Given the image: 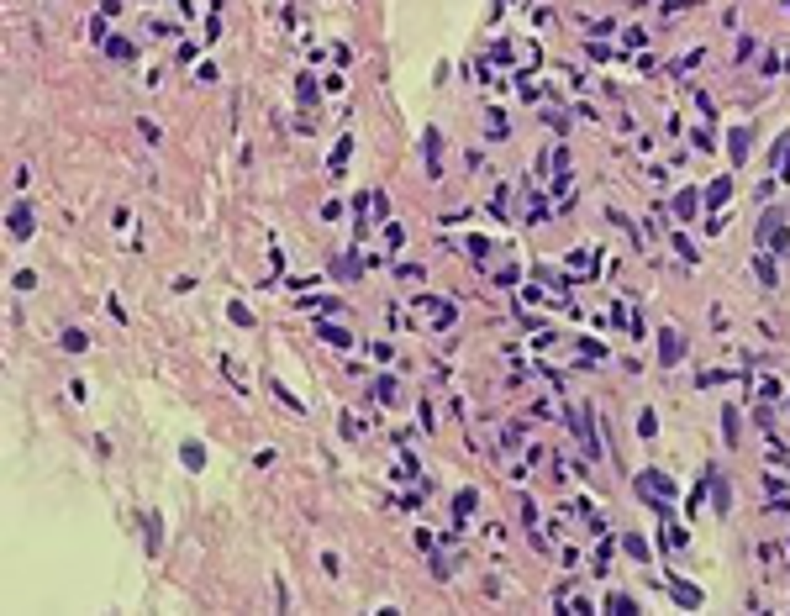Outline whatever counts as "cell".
I'll return each instance as SVG.
<instances>
[{"mask_svg":"<svg viewBox=\"0 0 790 616\" xmlns=\"http://www.w3.org/2000/svg\"><path fill=\"white\" fill-rule=\"evenodd\" d=\"M632 490H638V500L648 506V511H658V506L674 500V480L664 474V469H643L638 480H632Z\"/></svg>","mask_w":790,"mask_h":616,"instance_id":"obj_1","label":"cell"},{"mask_svg":"<svg viewBox=\"0 0 790 616\" xmlns=\"http://www.w3.org/2000/svg\"><path fill=\"white\" fill-rule=\"evenodd\" d=\"M785 216H790V206H769V211H764V222H759V242H764V248H775V253H790Z\"/></svg>","mask_w":790,"mask_h":616,"instance_id":"obj_2","label":"cell"},{"mask_svg":"<svg viewBox=\"0 0 790 616\" xmlns=\"http://www.w3.org/2000/svg\"><path fill=\"white\" fill-rule=\"evenodd\" d=\"M6 232H11L16 242H27L32 232H37V216H32V200H16V206L6 211Z\"/></svg>","mask_w":790,"mask_h":616,"instance_id":"obj_3","label":"cell"},{"mask_svg":"<svg viewBox=\"0 0 790 616\" xmlns=\"http://www.w3.org/2000/svg\"><path fill=\"white\" fill-rule=\"evenodd\" d=\"M569 432L585 443V458H596V427H590V406H569Z\"/></svg>","mask_w":790,"mask_h":616,"instance_id":"obj_4","label":"cell"},{"mask_svg":"<svg viewBox=\"0 0 790 616\" xmlns=\"http://www.w3.org/2000/svg\"><path fill=\"white\" fill-rule=\"evenodd\" d=\"M701 480L711 485V511H716V516H727V511H732V490H727V480H722V469L706 464V469H701Z\"/></svg>","mask_w":790,"mask_h":616,"instance_id":"obj_5","label":"cell"},{"mask_svg":"<svg viewBox=\"0 0 790 616\" xmlns=\"http://www.w3.org/2000/svg\"><path fill=\"white\" fill-rule=\"evenodd\" d=\"M664 590H669L674 606H685V611H701V606H706V595L690 585V580H680V574H669V580H664Z\"/></svg>","mask_w":790,"mask_h":616,"instance_id":"obj_6","label":"cell"},{"mask_svg":"<svg viewBox=\"0 0 790 616\" xmlns=\"http://www.w3.org/2000/svg\"><path fill=\"white\" fill-rule=\"evenodd\" d=\"M680 359H685V337H680L674 327H664V332H658V363H664V369H674Z\"/></svg>","mask_w":790,"mask_h":616,"instance_id":"obj_7","label":"cell"},{"mask_svg":"<svg viewBox=\"0 0 790 616\" xmlns=\"http://www.w3.org/2000/svg\"><path fill=\"white\" fill-rule=\"evenodd\" d=\"M422 158H427V174L437 180V174H443V132H437V127L422 132Z\"/></svg>","mask_w":790,"mask_h":616,"instance_id":"obj_8","label":"cell"},{"mask_svg":"<svg viewBox=\"0 0 790 616\" xmlns=\"http://www.w3.org/2000/svg\"><path fill=\"white\" fill-rule=\"evenodd\" d=\"M348 158H353V137H337V142H332V153H327V174H332V180H337V174H348Z\"/></svg>","mask_w":790,"mask_h":616,"instance_id":"obj_9","label":"cell"},{"mask_svg":"<svg viewBox=\"0 0 790 616\" xmlns=\"http://www.w3.org/2000/svg\"><path fill=\"white\" fill-rule=\"evenodd\" d=\"M727 148H732V164L743 169V164H748V153H753V127H732Z\"/></svg>","mask_w":790,"mask_h":616,"instance_id":"obj_10","label":"cell"},{"mask_svg":"<svg viewBox=\"0 0 790 616\" xmlns=\"http://www.w3.org/2000/svg\"><path fill=\"white\" fill-rule=\"evenodd\" d=\"M596 269H601L596 248H574V258H569V274H580V279H596Z\"/></svg>","mask_w":790,"mask_h":616,"instance_id":"obj_11","label":"cell"},{"mask_svg":"<svg viewBox=\"0 0 790 616\" xmlns=\"http://www.w3.org/2000/svg\"><path fill=\"white\" fill-rule=\"evenodd\" d=\"M727 195H732V180H727V174H722V180H711V184H706V211H722V206H727Z\"/></svg>","mask_w":790,"mask_h":616,"instance_id":"obj_12","label":"cell"},{"mask_svg":"<svg viewBox=\"0 0 790 616\" xmlns=\"http://www.w3.org/2000/svg\"><path fill=\"white\" fill-rule=\"evenodd\" d=\"M674 216H680V222H696V216H701V195H696V190H680V195H674Z\"/></svg>","mask_w":790,"mask_h":616,"instance_id":"obj_13","label":"cell"},{"mask_svg":"<svg viewBox=\"0 0 790 616\" xmlns=\"http://www.w3.org/2000/svg\"><path fill=\"white\" fill-rule=\"evenodd\" d=\"M179 458H185V469H190V474H200V469H206V448H200L195 437H185V443H179Z\"/></svg>","mask_w":790,"mask_h":616,"instance_id":"obj_14","label":"cell"},{"mask_svg":"<svg viewBox=\"0 0 790 616\" xmlns=\"http://www.w3.org/2000/svg\"><path fill=\"white\" fill-rule=\"evenodd\" d=\"M105 53H111L116 63H132V59H137V43H132V37H116V32H111V37H105Z\"/></svg>","mask_w":790,"mask_h":616,"instance_id":"obj_15","label":"cell"},{"mask_svg":"<svg viewBox=\"0 0 790 616\" xmlns=\"http://www.w3.org/2000/svg\"><path fill=\"white\" fill-rule=\"evenodd\" d=\"M369 264H374V258H353V253H343L337 264H332V274H337V279H358V274L369 269Z\"/></svg>","mask_w":790,"mask_h":616,"instance_id":"obj_16","label":"cell"},{"mask_svg":"<svg viewBox=\"0 0 790 616\" xmlns=\"http://www.w3.org/2000/svg\"><path fill=\"white\" fill-rule=\"evenodd\" d=\"M722 437H727V448H738V443H743V416H738V406L722 411Z\"/></svg>","mask_w":790,"mask_h":616,"instance_id":"obj_17","label":"cell"},{"mask_svg":"<svg viewBox=\"0 0 790 616\" xmlns=\"http://www.w3.org/2000/svg\"><path fill=\"white\" fill-rule=\"evenodd\" d=\"M322 343H332V348H353V332H348V327H337V321H327V316H322Z\"/></svg>","mask_w":790,"mask_h":616,"instance_id":"obj_18","label":"cell"},{"mask_svg":"<svg viewBox=\"0 0 790 616\" xmlns=\"http://www.w3.org/2000/svg\"><path fill=\"white\" fill-rule=\"evenodd\" d=\"M775 180H790V132L775 142Z\"/></svg>","mask_w":790,"mask_h":616,"instance_id":"obj_19","label":"cell"},{"mask_svg":"<svg viewBox=\"0 0 790 616\" xmlns=\"http://www.w3.org/2000/svg\"><path fill=\"white\" fill-rule=\"evenodd\" d=\"M475 506H479V496H475V490H469V485H464L459 496H453V516H459V522H464V516H475Z\"/></svg>","mask_w":790,"mask_h":616,"instance_id":"obj_20","label":"cell"},{"mask_svg":"<svg viewBox=\"0 0 790 616\" xmlns=\"http://www.w3.org/2000/svg\"><path fill=\"white\" fill-rule=\"evenodd\" d=\"M316 95H322V90H316V79L311 74H295V100L300 105H316Z\"/></svg>","mask_w":790,"mask_h":616,"instance_id":"obj_21","label":"cell"},{"mask_svg":"<svg viewBox=\"0 0 790 616\" xmlns=\"http://www.w3.org/2000/svg\"><path fill=\"white\" fill-rule=\"evenodd\" d=\"M374 395H380L385 406H390V401H401V385H395V374H380V379H374Z\"/></svg>","mask_w":790,"mask_h":616,"instance_id":"obj_22","label":"cell"},{"mask_svg":"<svg viewBox=\"0 0 790 616\" xmlns=\"http://www.w3.org/2000/svg\"><path fill=\"white\" fill-rule=\"evenodd\" d=\"M753 274H759L764 290H775V264H769V253H753Z\"/></svg>","mask_w":790,"mask_h":616,"instance_id":"obj_23","label":"cell"},{"mask_svg":"<svg viewBox=\"0 0 790 616\" xmlns=\"http://www.w3.org/2000/svg\"><path fill=\"white\" fill-rule=\"evenodd\" d=\"M622 548H627V558H638V564H643L648 553H654V548H648V542H643L638 532H622Z\"/></svg>","mask_w":790,"mask_h":616,"instance_id":"obj_24","label":"cell"},{"mask_svg":"<svg viewBox=\"0 0 790 616\" xmlns=\"http://www.w3.org/2000/svg\"><path fill=\"white\" fill-rule=\"evenodd\" d=\"M674 253L685 258V264H696V258H701V253H696V242H690L685 232H674Z\"/></svg>","mask_w":790,"mask_h":616,"instance_id":"obj_25","label":"cell"},{"mask_svg":"<svg viewBox=\"0 0 790 616\" xmlns=\"http://www.w3.org/2000/svg\"><path fill=\"white\" fill-rule=\"evenodd\" d=\"M543 216H553V211H548V200L532 190V200H527V222H543Z\"/></svg>","mask_w":790,"mask_h":616,"instance_id":"obj_26","label":"cell"},{"mask_svg":"<svg viewBox=\"0 0 790 616\" xmlns=\"http://www.w3.org/2000/svg\"><path fill=\"white\" fill-rule=\"evenodd\" d=\"M63 348H69V353H85V348H90V337H85L79 327H69V332H63Z\"/></svg>","mask_w":790,"mask_h":616,"instance_id":"obj_27","label":"cell"},{"mask_svg":"<svg viewBox=\"0 0 790 616\" xmlns=\"http://www.w3.org/2000/svg\"><path fill=\"white\" fill-rule=\"evenodd\" d=\"M638 432H643V437H654V432H658V411H648V406L638 411Z\"/></svg>","mask_w":790,"mask_h":616,"instance_id":"obj_28","label":"cell"},{"mask_svg":"<svg viewBox=\"0 0 790 616\" xmlns=\"http://www.w3.org/2000/svg\"><path fill=\"white\" fill-rule=\"evenodd\" d=\"M227 316H232L238 327H253V311H248V306H242V301H232V306H227Z\"/></svg>","mask_w":790,"mask_h":616,"instance_id":"obj_29","label":"cell"},{"mask_svg":"<svg viewBox=\"0 0 790 616\" xmlns=\"http://www.w3.org/2000/svg\"><path fill=\"white\" fill-rule=\"evenodd\" d=\"M222 374H227V379H232V385H238V390H248V374H242V369H238V363H232V359H222Z\"/></svg>","mask_w":790,"mask_h":616,"instance_id":"obj_30","label":"cell"},{"mask_svg":"<svg viewBox=\"0 0 790 616\" xmlns=\"http://www.w3.org/2000/svg\"><path fill=\"white\" fill-rule=\"evenodd\" d=\"M485 132H490V137H506V116H501V111H490V116H485Z\"/></svg>","mask_w":790,"mask_h":616,"instance_id":"obj_31","label":"cell"},{"mask_svg":"<svg viewBox=\"0 0 790 616\" xmlns=\"http://www.w3.org/2000/svg\"><path fill=\"white\" fill-rule=\"evenodd\" d=\"M753 421H759V432H775V411L769 406H753Z\"/></svg>","mask_w":790,"mask_h":616,"instance_id":"obj_32","label":"cell"},{"mask_svg":"<svg viewBox=\"0 0 790 616\" xmlns=\"http://www.w3.org/2000/svg\"><path fill=\"white\" fill-rule=\"evenodd\" d=\"M606 611H638V601L632 595H606Z\"/></svg>","mask_w":790,"mask_h":616,"instance_id":"obj_33","label":"cell"},{"mask_svg":"<svg viewBox=\"0 0 790 616\" xmlns=\"http://www.w3.org/2000/svg\"><path fill=\"white\" fill-rule=\"evenodd\" d=\"M274 401H280V406H290V411H295V416H300V411H306V406H300V401H295V395L284 390V385H274Z\"/></svg>","mask_w":790,"mask_h":616,"instance_id":"obj_34","label":"cell"},{"mask_svg":"<svg viewBox=\"0 0 790 616\" xmlns=\"http://www.w3.org/2000/svg\"><path fill=\"white\" fill-rule=\"evenodd\" d=\"M137 132H143V142H158V121H148V116H137Z\"/></svg>","mask_w":790,"mask_h":616,"instance_id":"obj_35","label":"cell"},{"mask_svg":"<svg viewBox=\"0 0 790 616\" xmlns=\"http://www.w3.org/2000/svg\"><path fill=\"white\" fill-rule=\"evenodd\" d=\"M90 37H95V43H105V37H111V32H105V16H90Z\"/></svg>","mask_w":790,"mask_h":616,"instance_id":"obj_36","label":"cell"},{"mask_svg":"<svg viewBox=\"0 0 790 616\" xmlns=\"http://www.w3.org/2000/svg\"><path fill=\"white\" fill-rule=\"evenodd\" d=\"M322 222H343V200H327V206H322Z\"/></svg>","mask_w":790,"mask_h":616,"instance_id":"obj_37","label":"cell"},{"mask_svg":"<svg viewBox=\"0 0 790 616\" xmlns=\"http://www.w3.org/2000/svg\"><path fill=\"white\" fill-rule=\"evenodd\" d=\"M148 32H153V37H174V21H158V16H153Z\"/></svg>","mask_w":790,"mask_h":616,"instance_id":"obj_38","label":"cell"},{"mask_svg":"<svg viewBox=\"0 0 790 616\" xmlns=\"http://www.w3.org/2000/svg\"><path fill=\"white\" fill-rule=\"evenodd\" d=\"M753 53H759V43H753V37H743V43H738V63H748Z\"/></svg>","mask_w":790,"mask_h":616,"instance_id":"obj_39","label":"cell"},{"mask_svg":"<svg viewBox=\"0 0 790 616\" xmlns=\"http://www.w3.org/2000/svg\"><path fill=\"white\" fill-rule=\"evenodd\" d=\"M395 274H401V279H411V285H417V279H422V264H395Z\"/></svg>","mask_w":790,"mask_h":616,"instance_id":"obj_40","label":"cell"},{"mask_svg":"<svg viewBox=\"0 0 790 616\" xmlns=\"http://www.w3.org/2000/svg\"><path fill=\"white\" fill-rule=\"evenodd\" d=\"M11 285H16V290H37V274H32V269H21V274L11 279Z\"/></svg>","mask_w":790,"mask_h":616,"instance_id":"obj_41","label":"cell"},{"mask_svg":"<svg viewBox=\"0 0 790 616\" xmlns=\"http://www.w3.org/2000/svg\"><path fill=\"white\" fill-rule=\"evenodd\" d=\"M643 43H648V37H643L638 27H627V32H622V47H643Z\"/></svg>","mask_w":790,"mask_h":616,"instance_id":"obj_42","label":"cell"},{"mask_svg":"<svg viewBox=\"0 0 790 616\" xmlns=\"http://www.w3.org/2000/svg\"><path fill=\"white\" fill-rule=\"evenodd\" d=\"M780 6H785V11H790V0H780Z\"/></svg>","mask_w":790,"mask_h":616,"instance_id":"obj_43","label":"cell"},{"mask_svg":"<svg viewBox=\"0 0 790 616\" xmlns=\"http://www.w3.org/2000/svg\"><path fill=\"white\" fill-rule=\"evenodd\" d=\"M785 548H790V538H785Z\"/></svg>","mask_w":790,"mask_h":616,"instance_id":"obj_44","label":"cell"}]
</instances>
